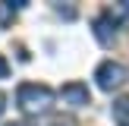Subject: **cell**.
<instances>
[{"label":"cell","instance_id":"cell-1","mask_svg":"<svg viewBox=\"0 0 129 126\" xmlns=\"http://www.w3.org/2000/svg\"><path fill=\"white\" fill-rule=\"evenodd\" d=\"M16 104L22 113H47L54 107V91L47 85H38V82H25L16 91Z\"/></svg>","mask_w":129,"mask_h":126},{"label":"cell","instance_id":"cell-2","mask_svg":"<svg viewBox=\"0 0 129 126\" xmlns=\"http://www.w3.org/2000/svg\"><path fill=\"white\" fill-rule=\"evenodd\" d=\"M94 79H98V88L113 91V88H120L126 82V66L117 63V60H104L98 69H94Z\"/></svg>","mask_w":129,"mask_h":126},{"label":"cell","instance_id":"cell-3","mask_svg":"<svg viewBox=\"0 0 129 126\" xmlns=\"http://www.w3.org/2000/svg\"><path fill=\"white\" fill-rule=\"evenodd\" d=\"M117 25H120V19L113 16V10H104L98 19H94V38H98L104 47H110L113 38H117Z\"/></svg>","mask_w":129,"mask_h":126},{"label":"cell","instance_id":"cell-4","mask_svg":"<svg viewBox=\"0 0 129 126\" xmlns=\"http://www.w3.org/2000/svg\"><path fill=\"white\" fill-rule=\"evenodd\" d=\"M60 98L66 101V104H73V107L91 104V94H88V88L82 85V82H66V85L60 88Z\"/></svg>","mask_w":129,"mask_h":126},{"label":"cell","instance_id":"cell-5","mask_svg":"<svg viewBox=\"0 0 129 126\" xmlns=\"http://www.w3.org/2000/svg\"><path fill=\"white\" fill-rule=\"evenodd\" d=\"M113 117L120 120V126H129V98L113 101Z\"/></svg>","mask_w":129,"mask_h":126},{"label":"cell","instance_id":"cell-6","mask_svg":"<svg viewBox=\"0 0 129 126\" xmlns=\"http://www.w3.org/2000/svg\"><path fill=\"white\" fill-rule=\"evenodd\" d=\"M113 16H117V19H129V0H123V3L113 6Z\"/></svg>","mask_w":129,"mask_h":126},{"label":"cell","instance_id":"cell-7","mask_svg":"<svg viewBox=\"0 0 129 126\" xmlns=\"http://www.w3.org/2000/svg\"><path fill=\"white\" fill-rule=\"evenodd\" d=\"M6 76H10V63L0 57V79H6Z\"/></svg>","mask_w":129,"mask_h":126},{"label":"cell","instance_id":"cell-8","mask_svg":"<svg viewBox=\"0 0 129 126\" xmlns=\"http://www.w3.org/2000/svg\"><path fill=\"white\" fill-rule=\"evenodd\" d=\"M3 110H6V94L0 91V113H3Z\"/></svg>","mask_w":129,"mask_h":126},{"label":"cell","instance_id":"cell-9","mask_svg":"<svg viewBox=\"0 0 129 126\" xmlns=\"http://www.w3.org/2000/svg\"><path fill=\"white\" fill-rule=\"evenodd\" d=\"M3 126H22V123H3Z\"/></svg>","mask_w":129,"mask_h":126}]
</instances>
